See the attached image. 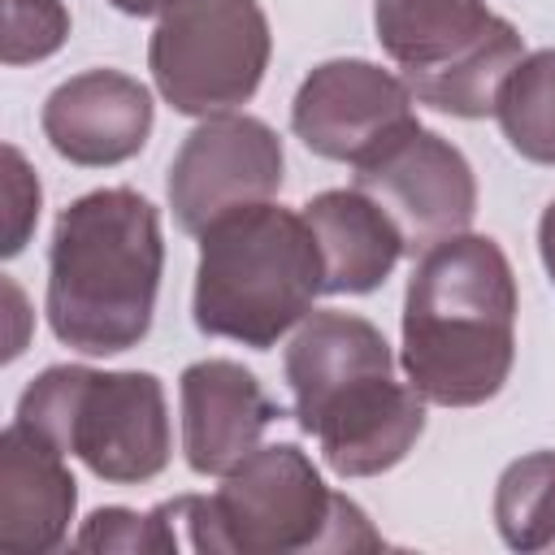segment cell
<instances>
[{
    "label": "cell",
    "mask_w": 555,
    "mask_h": 555,
    "mask_svg": "<svg viewBox=\"0 0 555 555\" xmlns=\"http://www.w3.org/2000/svg\"><path fill=\"white\" fill-rule=\"evenodd\" d=\"M516 273L490 234L421 251L403 295V373L425 403L477 408L516 364Z\"/></svg>",
    "instance_id": "obj_1"
},
{
    "label": "cell",
    "mask_w": 555,
    "mask_h": 555,
    "mask_svg": "<svg viewBox=\"0 0 555 555\" xmlns=\"http://www.w3.org/2000/svg\"><path fill=\"white\" fill-rule=\"evenodd\" d=\"M165 273L160 212L130 186H100L61 208L48 243L43 312L78 356H117L147 338Z\"/></svg>",
    "instance_id": "obj_2"
},
{
    "label": "cell",
    "mask_w": 555,
    "mask_h": 555,
    "mask_svg": "<svg viewBox=\"0 0 555 555\" xmlns=\"http://www.w3.org/2000/svg\"><path fill=\"white\" fill-rule=\"evenodd\" d=\"M186 551L208 555H330L377 551L364 507L330 490L295 442L256 447L212 494H182Z\"/></svg>",
    "instance_id": "obj_3"
},
{
    "label": "cell",
    "mask_w": 555,
    "mask_h": 555,
    "mask_svg": "<svg viewBox=\"0 0 555 555\" xmlns=\"http://www.w3.org/2000/svg\"><path fill=\"white\" fill-rule=\"evenodd\" d=\"M325 295L321 251L304 212L273 199L234 208L199 234L191 317L208 338L278 347Z\"/></svg>",
    "instance_id": "obj_4"
},
{
    "label": "cell",
    "mask_w": 555,
    "mask_h": 555,
    "mask_svg": "<svg viewBox=\"0 0 555 555\" xmlns=\"http://www.w3.org/2000/svg\"><path fill=\"white\" fill-rule=\"evenodd\" d=\"M17 421L108 486H143L173 455L165 386L147 369L52 364L22 390Z\"/></svg>",
    "instance_id": "obj_5"
},
{
    "label": "cell",
    "mask_w": 555,
    "mask_h": 555,
    "mask_svg": "<svg viewBox=\"0 0 555 555\" xmlns=\"http://www.w3.org/2000/svg\"><path fill=\"white\" fill-rule=\"evenodd\" d=\"M373 30L416 104L464 121L490 117L525 61L520 30L486 0H373Z\"/></svg>",
    "instance_id": "obj_6"
},
{
    "label": "cell",
    "mask_w": 555,
    "mask_h": 555,
    "mask_svg": "<svg viewBox=\"0 0 555 555\" xmlns=\"http://www.w3.org/2000/svg\"><path fill=\"white\" fill-rule=\"evenodd\" d=\"M273 35L260 0H182L147 39L160 100L182 117H217L247 104L269 69Z\"/></svg>",
    "instance_id": "obj_7"
},
{
    "label": "cell",
    "mask_w": 555,
    "mask_h": 555,
    "mask_svg": "<svg viewBox=\"0 0 555 555\" xmlns=\"http://www.w3.org/2000/svg\"><path fill=\"white\" fill-rule=\"evenodd\" d=\"M356 169V186L386 208L403 247L429 251L442 238H455L477 217V178L464 152L438 130L412 121L386 139Z\"/></svg>",
    "instance_id": "obj_8"
},
{
    "label": "cell",
    "mask_w": 555,
    "mask_h": 555,
    "mask_svg": "<svg viewBox=\"0 0 555 555\" xmlns=\"http://www.w3.org/2000/svg\"><path fill=\"white\" fill-rule=\"evenodd\" d=\"M282 178L286 152L269 121L247 113L199 117L169 160V208L186 234H204L217 217L273 199Z\"/></svg>",
    "instance_id": "obj_9"
},
{
    "label": "cell",
    "mask_w": 555,
    "mask_h": 555,
    "mask_svg": "<svg viewBox=\"0 0 555 555\" xmlns=\"http://www.w3.org/2000/svg\"><path fill=\"white\" fill-rule=\"evenodd\" d=\"M412 104L416 95L399 74L364 56H334L299 82L291 100V130L308 152L360 165L416 121Z\"/></svg>",
    "instance_id": "obj_10"
},
{
    "label": "cell",
    "mask_w": 555,
    "mask_h": 555,
    "mask_svg": "<svg viewBox=\"0 0 555 555\" xmlns=\"http://www.w3.org/2000/svg\"><path fill=\"white\" fill-rule=\"evenodd\" d=\"M299 429L317 438L321 460L338 477H377L403 464L421 442L425 399L412 382H395V369L364 373L312 408Z\"/></svg>",
    "instance_id": "obj_11"
},
{
    "label": "cell",
    "mask_w": 555,
    "mask_h": 555,
    "mask_svg": "<svg viewBox=\"0 0 555 555\" xmlns=\"http://www.w3.org/2000/svg\"><path fill=\"white\" fill-rule=\"evenodd\" d=\"M152 91L121 69H82L48 91L39 126L52 152L78 169H113L152 134Z\"/></svg>",
    "instance_id": "obj_12"
},
{
    "label": "cell",
    "mask_w": 555,
    "mask_h": 555,
    "mask_svg": "<svg viewBox=\"0 0 555 555\" xmlns=\"http://www.w3.org/2000/svg\"><path fill=\"white\" fill-rule=\"evenodd\" d=\"M182 408V455L199 477H225L247 460L264 429L286 416L282 403L238 360H195L178 377Z\"/></svg>",
    "instance_id": "obj_13"
},
{
    "label": "cell",
    "mask_w": 555,
    "mask_h": 555,
    "mask_svg": "<svg viewBox=\"0 0 555 555\" xmlns=\"http://www.w3.org/2000/svg\"><path fill=\"white\" fill-rule=\"evenodd\" d=\"M74 507L78 481L65 451L13 416L0 434V546L22 555L56 551L69 538Z\"/></svg>",
    "instance_id": "obj_14"
},
{
    "label": "cell",
    "mask_w": 555,
    "mask_h": 555,
    "mask_svg": "<svg viewBox=\"0 0 555 555\" xmlns=\"http://www.w3.org/2000/svg\"><path fill=\"white\" fill-rule=\"evenodd\" d=\"M304 221L321 251V278L325 295H369L377 291L403 247V234L386 217L377 199H369L360 186H334L304 204Z\"/></svg>",
    "instance_id": "obj_15"
},
{
    "label": "cell",
    "mask_w": 555,
    "mask_h": 555,
    "mask_svg": "<svg viewBox=\"0 0 555 555\" xmlns=\"http://www.w3.org/2000/svg\"><path fill=\"white\" fill-rule=\"evenodd\" d=\"M390 369H395V356L386 334L369 317L338 312V308L308 312L282 351V377L295 399V421H304L347 382L364 373H390Z\"/></svg>",
    "instance_id": "obj_16"
},
{
    "label": "cell",
    "mask_w": 555,
    "mask_h": 555,
    "mask_svg": "<svg viewBox=\"0 0 555 555\" xmlns=\"http://www.w3.org/2000/svg\"><path fill=\"white\" fill-rule=\"evenodd\" d=\"M494 529L512 551H555V451H529L499 473Z\"/></svg>",
    "instance_id": "obj_17"
},
{
    "label": "cell",
    "mask_w": 555,
    "mask_h": 555,
    "mask_svg": "<svg viewBox=\"0 0 555 555\" xmlns=\"http://www.w3.org/2000/svg\"><path fill=\"white\" fill-rule=\"evenodd\" d=\"M494 117L516 156L555 165V48L525 52L499 91Z\"/></svg>",
    "instance_id": "obj_18"
},
{
    "label": "cell",
    "mask_w": 555,
    "mask_h": 555,
    "mask_svg": "<svg viewBox=\"0 0 555 555\" xmlns=\"http://www.w3.org/2000/svg\"><path fill=\"white\" fill-rule=\"evenodd\" d=\"M78 551H130V555H178L186 551V529H182V494L156 503L152 512H130V507H95L82 529L74 533Z\"/></svg>",
    "instance_id": "obj_19"
},
{
    "label": "cell",
    "mask_w": 555,
    "mask_h": 555,
    "mask_svg": "<svg viewBox=\"0 0 555 555\" xmlns=\"http://www.w3.org/2000/svg\"><path fill=\"white\" fill-rule=\"evenodd\" d=\"M69 39V9L61 0H4V65H30L61 52Z\"/></svg>",
    "instance_id": "obj_20"
},
{
    "label": "cell",
    "mask_w": 555,
    "mask_h": 555,
    "mask_svg": "<svg viewBox=\"0 0 555 555\" xmlns=\"http://www.w3.org/2000/svg\"><path fill=\"white\" fill-rule=\"evenodd\" d=\"M39 199H43V191H39V178L30 173L26 156L13 143H4V204H9V212H4V247H0L4 256H17L26 247L35 221H39Z\"/></svg>",
    "instance_id": "obj_21"
},
{
    "label": "cell",
    "mask_w": 555,
    "mask_h": 555,
    "mask_svg": "<svg viewBox=\"0 0 555 555\" xmlns=\"http://www.w3.org/2000/svg\"><path fill=\"white\" fill-rule=\"evenodd\" d=\"M538 256H542V269L551 278V286H555V199L538 217Z\"/></svg>",
    "instance_id": "obj_22"
},
{
    "label": "cell",
    "mask_w": 555,
    "mask_h": 555,
    "mask_svg": "<svg viewBox=\"0 0 555 555\" xmlns=\"http://www.w3.org/2000/svg\"><path fill=\"white\" fill-rule=\"evenodd\" d=\"M108 4L117 13H126V17H160V13H169L182 0H108Z\"/></svg>",
    "instance_id": "obj_23"
}]
</instances>
